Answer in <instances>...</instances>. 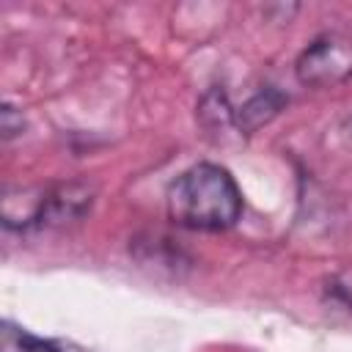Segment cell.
Listing matches in <instances>:
<instances>
[{"mask_svg":"<svg viewBox=\"0 0 352 352\" xmlns=\"http://www.w3.org/2000/svg\"><path fill=\"white\" fill-rule=\"evenodd\" d=\"M195 116L201 121V126L214 135V138H223L228 132H239L236 129V107L228 102V94L223 88H209L201 99H198V107H195Z\"/></svg>","mask_w":352,"mask_h":352,"instance_id":"6","label":"cell"},{"mask_svg":"<svg viewBox=\"0 0 352 352\" xmlns=\"http://www.w3.org/2000/svg\"><path fill=\"white\" fill-rule=\"evenodd\" d=\"M327 297L333 302H338L341 308L352 311V267L338 270L330 280H327Z\"/></svg>","mask_w":352,"mask_h":352,"instance_id":"9","label":"cell"},{"mask_svg":"<svg viewBox=\"0 0 352 352\" xmlns=\"http://www.w3.org/2000/svg\"><path fill=\"white\" fill-rule=\"evenodd\" d=\"M338 138H341V146H344L346 151H352V116H346V118L341 121V126H338Z\"/></svg>","mask_w":352,"mask_h":352,"instance_id":"11","label":"cell"},{"mask_svg":"<svg viewBox=\"0 0 352 352\" xmlns=\"http://www.w3.org/2000/svg\"><path fill=\"white\" fill-rule=\"evenodd\" d=\"M0 352H63L60 346H55L52 341H44L11 322H3L0 330Z\"/></svg>","mask_w":352,"mask_h":352,"instance_id":"8","label":"cell"},{"mask_svg":"<svg viewBox=\"0 0 352 352\" xmlns=\"http://www.w3.org/2000/svg\"><path fill=\"white\" fill-rule=\"evenodd\" d=\"M44 187H8L3 192V226L8 231H30L38 226Z\"/></svg>","mask_w":352,"mask_h":352,"instance_id":"5","label":"cell"},{"mask_svg":"<svg viewBox=\"0 0 352 352\" xmlns=\"http://www.w3.org/2000/svg\"><path fill=\"white\" fill-rule=\"evenodd\" d=\"M96 201V187L88 182H63L44 187V201L36 228H60L80 223Z\"/></svg>","mask_w":352,"mask_h":352,"instance_id":"3","label":"cell"},{"mask_svg":"<svg viewBox=\"0 0 352 352\" xmlns=\"http://www.w3.org/2000/svg\"><path fill=\"white\" fill-rule=\"evenodd\" d=\"M289 104V94L275 88V85H264L261 91H256L248 102H242L236 107V129L239 135H253L261 126H267L272 118L280 116V110Z\"/></svg>","mask_w":352,"mask_h":352,"instance_id":"4","label":"cell"},{"mask_svg":"<svg viewBox=\"0 0 352 352\" xmlns=\"http://www.w3.org/2000/svg\"><path fill=\"white\" fill-rule=\"evenodd\" d=\"M22 129H25L22 110H16L11 102H6L3 110H0V132H3V140H11V138L22 135Z\"/></svg>","mask_w":352,"mask_h":352,"instance_id":"10","label":"cell"},{"mask_svg":"<svg viewBox=\"0 0 352 352\" xmlns=\"http://www.w3.org/2000/svg\"><path fill=\"white\" fill-rule=\"evenodd\" d=\"M132 250L138 256L140 264H151L157 270H170V272H179V267H190V256L168 236H160V234H151L148 239H135L132 242Z\"/></svg>","mask_w":352,"mask_h":352,"instance_id":"7","label":"cell"},{"mask_svg":"<svg viewBox=\"0 0 352 352\" xmlns=\"http://www.w3.org/2000/svg\"><path fill=\"white\" fill-rule=\"evenodd\" d=\"M168 217L190 231H226L242 217V190L228 168L195 162L182 170L165 192Z\"/></svg>","mask_w":352,"mask_h":352,"instance_id":"1","label":"cell"},{"mask_svg":"<svg viewBox=\"0 0 352 352\" xmlns=\"http://www.w3.org/2000/svg\"><path fill=\"white\" fill-rule=\"evenodd\" d=\"M294 77L308 88H336L352 77V33L327 30L311 38L297 60Z\"/></svg>","mask_w":352,"mask_h":352,"instance_id":"2","label":"cell"}]
</instances>
